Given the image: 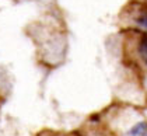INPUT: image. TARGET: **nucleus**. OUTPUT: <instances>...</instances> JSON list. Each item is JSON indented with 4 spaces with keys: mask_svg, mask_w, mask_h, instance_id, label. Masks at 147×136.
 I'll return each instance as SVG.
<instances>
[{
    "mask_svg": "<svg viewBox=\"0 0 147 136\" xmlns=\"http://www.w3.org/2000/svg\"><path fill=\"white\" fill-rule=\"evenodd\" d=\"M147 131V122H140V124L135 125L130 129V135L132 136H142Z\"/></svg>",
    "mask_w": 147,
    "mask_h": 136,
    "instance_id": "obj_1",
    "label": "nucleus"
},
{
    "mask_svg": "<svg viewBox=\"0 0 147 136\" xmlns=\"http://www.w3.org/2000/svg\"><path fill=\"white\" fill-rule=\"evenodd\" d=\"M137 24H140V25H143V27H146L147 28V14H143V16H140V17H137Z\"/></svg>",
    "mask_w": 147,
    "mask_h": 136,
    "instance_id": "obj_3",
    "label": "nucleus"
},
{
    "mask_svg": "<svg viewBox=\"0 0 147 136\" xmlns=\"http://www.w3.org/2000/svg\"><path fill=\"white\" fill-rule=\"evenodd\" d=\"M139 53H140V58L143 59V62L147 65V38H142L140 42H139Z\"/></svg>",
    "mask_w": 147,
    "mask_h": 136,
    "instance_id": "obj_2",
    "label": "nucleus"
}]
</instances>
